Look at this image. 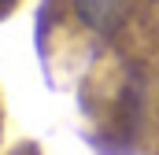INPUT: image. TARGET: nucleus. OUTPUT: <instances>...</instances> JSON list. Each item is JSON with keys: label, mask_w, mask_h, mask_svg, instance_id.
<instances>
[{"label": "nucleus", "mask_w": 159, "mask_h": 155, "mask_svg": "<svg viewBox=\"0 0 159 155\" xmlns=\"http://www.w3.org/2000/svg\"><path fill=\"white\" fill-rule=\"evenodd\" d=\"M129 4L133 0H74V11L93 33H111L122 26Z\"/></svg>", "instance_id": "nucleus-1"}]
</instances>
